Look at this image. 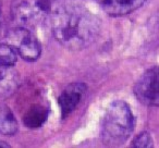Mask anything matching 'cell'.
Returning <instances> with one entry per match:
<instances>
[{
	"instance_id": "cell-12",
	"label": "cell",
	"mask_w": 159,
	"mask_h": 148,
	"mask_svg": "<svg viewBox=\"0 0 159 148\" xmlns=\"http://www.w3.org/2000/svg\"><path fill=\"white\" fill-rule=\"evenodd\" d=\"M132 147L134 148H149L152 147V138L147 132H143L135 136L132 141Z\"/></svg>"
},
{
	"instance_id": "cell-2",
	"label": "cell",
	"mask_w": 159,
	"mask_h": 148,
	"mask_svg": "<svg viewBox=\"0 0 159 148\" xmlns=\"http://www.w3.org/2000/svg\"><path fill=\"white\" fill-rule=\"evenodd\" d=\"M135 120L130 107L122 100L113 101L108 107L102 123V138L105 145L120 146L131 136Z\"/></svg>"
},
{
	"instance_id": "cell-5",
	"label": "cell",
	"mask_w": 159,
	"mask_h": 148,
	"mask_svg": "<svg viewBox=\"0 0 159 148\" xmlns=\"http://www.w3.org/2000/svg\"><path fill=\"white\" fill-rule=\"evenodd\" d=\"M134 94L136 98L149 107L158 106V68L148 69L143 73L134 86Z\"/></svg>"
},
{
	"instance_id": "cell-4",
	"label": "cell",
	"mask_w": 159,
	"mask_h": 148,
	"mask_svg": "<svg viewBox=\"0 0 159 148\" xmlns=\"http://www.w3.org/2000/svg\"><path fill=\"white\" fill-rule=\"evenodd\" d=\"M7 44L12 46L24 60L36 61L42 52V47L36 36L26 27H16L8 33Z\"/></svg>"
},
{
	"instance_id": "cell-1",
	"label": "cell",
	"mask_w": 159,
	"mask_h": 148,
	"mask_svg": "<svg viewBox=\"0 0 159 148\" xmlns=\"http://www.w3.org/2000/svg\"><path fill=\"white\" fill-rule=\"evenodd\" d=\"M46 23L55 39L70 50L89 47L97 39L100 32L99 19L72 0H55Z\"/></svg>"
},
{
	"instance_id": "cell-10",
	"label": "cell",
	"mask_w": 159,
	"mask_h": 148,
	"mask_svg": "<svg viewBox=\"0 0 159 148\" xmlns=\"http://www.w3.org/2000/svg\"><path fill=\"white\" fill-rule=\"evenodd\" d=\"M18 121L13 112L5 105L0 104V134L14 135L18 132Z\"/></svg>"
},
{
	"instance_id": "cell-9",
	"label": "cell",
	"mask_w": 159,
	"mask_h": 148,
	"mask_svg": "<svg viewBox=\"0 0 159 148\" xmlns=\"http://www.w3.org/2000/svg\"><path fill=\"white\" fill-rule=\"evenodd\" d=\"M48 118V110L42 105H34L26 110L23 117V122L26 126L36 128L42 126Z\"/></svg>"
},
{
	"instance_id": "cell-8",
	"label": "cell",
	"mask_w": 159,
	"mask_h": 148,
	"mask_svg": "<svg viewBox=\"0 0 159 148\" xmlns=\"http://www.w3.org/2000/svg\"><path fill=\"white\" fill-rule=\"evenodd\" d=\"M20 76L12 66L0 65V99L11 96L16 91Z\"/></svg>"
},
{
	"instance_id": "cell-13",
	"label": "cell",
	"mask_w": 159,
	"mask_h": 148,
	"mask_svg": "<svg viewBox=\"0 0 159 148\" xmlns=\"http://www.w3.org/2000/svg\"><path fill=\"white\" fill-rule=\"evenodd\" d=\"M3 147H9V145H7L5 141H0V148H3Z\"/></svg>"
},
{
	"instance_id": "cell-3",
	"label": "cell",
	"mask_w": 159,
	"mask_h": 148,
	"mask_svg": "<svg viewBox=\"0 0 159 148\" xmlns=\"http://www.w3.org/2000/svg\"><path fill=\"white\" fill-rule=\"evenodd\" d=\"M55 0H23L13 11L16 22L22 27H32L46 23Z\"/></svg>"
},
{
	"instance_id": "cell-7",
	"label": "cell",
	"mask_w": 159,
	"mask_h": 148,
	"mask_svg": "<svg viewBox=\"0 0 159 148\" xmlns=\"http://www.w3.org/2000/svg\"><path fill=\"white\" fill-rule=\"evenodd\" d=\"M107 14L112 16H122L132 13L141 8L146 0H96Z\"/></svg>"
},
{
	"instance_id": "cell-6",
	"label": "cell",
	"mask_w": 159,
	"mask_h": 148,
	"mask_svg": "<svg viewBox=\"0 0 159 148\" xmlns=\"http://www.w3.org/2000/svg\"><path fill=\"white\" fill-rule=\"evenodd\" d=\"M85 91L86 86L83 83H74L69 85L62 92L59 97V106L61 108L62 118L68 117L72 111H74L82 100Z\"/></svg>"
},
{
	"instance_id": "cell-11",
	"label": "cell",
	"mask_w": 159,
	"mask_h": 148,
	"mask_svg": "<svg viewBox=\"0 0 159 148\" xmlns=\"http://www.w3.org/2000/svg\"><path fill=\"white\" fill-rule=\"evenodd\" d=\"M18 61V52L9 44H0V65L13 66Z\"/></svg>"
}]
</instances>
